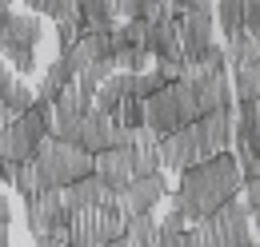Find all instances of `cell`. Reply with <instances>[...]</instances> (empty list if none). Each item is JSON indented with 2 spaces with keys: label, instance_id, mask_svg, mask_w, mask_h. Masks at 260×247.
Masks as SVG:
<instances>
[{
  "label": "cell",
  "instance_id": "1",
  "mask_svg": "<svg viewBox=\"0 0 260 247\" xmlns=\"http://www.w3.org/2000/svg\"><path fill=\"white\" fill-rule=\"evenodd\" d=\"M240 184H244V176H240L232 152L212 155V159L196 163L188 172H180L176 195H168V212H176L188 227H192V223H204L216 208H224L228 199L240 195Z\"/></svg>",
  "mask_w": 260,
  "mask_h": 247
},
{
  "label": "cell",
  "instance_id": "2",
  "mask_svg": "<svg viewBox=\"0 0 260 247\" xmlns=\"http://www.w3.org/2000/svg\"><path fill=\"white\" fill-rule=\"evenodd\" d=\"M36 176H40V187L44 191H60V187H72L76 180L92 176V155L80 152L76 144H60L52 136H44L32 152Z\"/></svg>",
  "mask_w": 260,
  "mask_h": 247
},
{
  "label": "cell",
  "instance_id": "3",
  "mask_svg": "<svg viewBox=\"0 0 260 247\" xmlns=\"http://www.w3.org/2000/svg\"><path fill=\"white\" fill-rule=\"evenodd\" d=\"M120 235H124V216L116 212V203L68 212V247H104Z\"/></svg>",
  "mask_w": 260,
  "mask_h": 247
},
{
  "label": "cell",
  "instance_id": "4",
  "mask_svg": "<svg viewBox=\"0 0 260 247\" xmlns=\"http://www.w3.org/2000/svg\"><path fill=\"white\" fill-rule=\"evenodd\" d=\"M256 219L248 216V208L240 199H228L224 208H216L204 219V227L212 231L216 247H256Z\"/></svg>",
  "mask_w": 260,
  "mask_h": 247
},
{
  "label": "cell",
  "instance_id": "5",
  "mask_svg": "<svg viewBox=\"0 0 260 247\" xmlns=\"http://www.w3.org/2000/svg\"><path fill=\"white\" fill-rule=\"evenodd\" d=\"M160 199H168V180H164V172L140 176V180H132L128 187H120V191L112 195V203H116V212L124 216V223L136 219V216H152Z\"/></svg>",
  "mask_w": 260,
  "mask_h": 247
},
{
  "label": "cell",
  "instance_id": "6",
  "mask_svg": "<svg viewBox=\"0 0 260 247\" xmlns=\"http://www.w3.org/2000/svg\"><path fill=\"white\" fill-rule=\"evenodd\" d=\"M212 28H216L212 4L188 0V4L180 8V60L188 64L200 48H208V44H212Z\"/></svg>",
  "mask_w": 260,
  "mask_h": 247
},
{
  "label": "cell",
  "instance_id": "7",
  "mask_svg": "<svg viewBox=\"0 0 260 247\" xmlns=\"http://www.w3.org/2000/svg\"><path fill=\"white\" fill-rule=\"evenodd\" d=\"M40 36H44V28H40L36 12H12L8 8L4 24H0V52H36Z\"/></svg>",
  "mask_w": 260,
  "mask_h": 247
},
{
  "label": "cell",
  "instance_id": "8",
  "mask_svg": "<svg viewBox=\"0 0 260 247\" xmlns=\"http://www.w3.org/2000/svg\"><path fill=\"white\" fill-rule=\"evenodd\" d=\"M156 155H160V168L176 172V176L196 168V128L184 124V128L168 132L164 140H156Z\"/></svg>",
  "mask_w": 260,
  "mask_h": 247
},
{
  "label": "cell",
  "instance_id": "9",
  "mask_svg": "<svg viewBox=\"0 0 260 247\" xmlns=\"http://www.w3.org/2000/svg\"><path fill=\"white\" fill-rule=\"evenodd\" d=\"M24 223H28V231L36 235H48L52 227H60L68 223V212L64 203H60V191H40L32 199H24Z\"/></svg>",
  "mask_w": 260,
  "mask_h": 247
},
{
  "label": "cell",
  "instance_id": "10",
  "mask_svg": "<svg viewBox=\"0 0 260 247\" xmlns=\"http://www.w3.org/2000/svg\"><path fill=\"white\" fill-rule=\"evenodd\" d=\"M176 128H184V120H180V108H176L172 88L148 96V100H144V132H152L156 140H164V136L176 132Z\"/></svg>",
  "mask_w": 260,
  "mask_h": 247
},
{
  "label": "cell",
  "instance_id": "11",
  "mask_svg": "<svg viewBox=\"0 0 260 247\" xmlns=\"http://www.w3.org/2000/svg\"><path fill=\"white\" fill-rule=\"evenodd\" d=\"M184 84H188V80H184ZM192 96H196V108H200V116L228 108V104H232L228 72H204V76H196V80H192Z\"/></svg>",
  "mask_w": 260,
  "mask_h": 247
},
{
  "label": "cell",
  "instance_id": "12",
  "mask_svg": "<svg viewBox=\"0 0 260 247\" xmlns=\"http://www.w3.org/2000/svg\"><path fill=\"white\" fill-rule=\"evenodd\" d=\"M60 203L64 212H88V208H108L112 203V191L100 184L96 176H84L72 187H60Z\"/></svg>",
  "mask_w": 260,
  "mask_h": 247
},
{
  "label": "cell",
  "instance_id": "13",
  "mask_svg": "<svg viewBox=\"0 0 260 247\" xmlns=\"http://www.w3.org/2000/svg\"><path fill=\"white\" fill-rule=\"evenodd\" d=\"M108 124L100 112H84V120H80V132H76V148L88 155H100L108 152Z\"/></svg>",
  "mask_w": 260,
  "mask_h": 247
},
{
  "label": "cell",
  "instance_id": "14",
  "mask_svg": "<svg viewBox=\"0 0 260 247\" xmlns=\"http://www.w3.org/2000/svg\"><path fill=\"white\" fill-rule=\"evenodd\" d=\"M36 144L20 132V124L12 120L8 128H0V163H24V159H32Z\"/></svg>",
  "mask_w": 260,
  "mask_h": 247
},
{
  "label": "cell",
  "instance_id": "15",
  "mask_svg": "<svg viewBox=\"0 0 260 247\" xmlns=\"http://www.w3.org/2000/svg\"><path fill=\"white\" fill-rule=\"evenodd\" d=\"M80 36H96V32H112L116 28V16H112V4H104V0H88V4H80Z\"/></svg>",
  "mask_w": 260,
  "mask_h": 247
},
{
  "label": "cell",
  "instance_id": "16",
  "mask_svg": "<svg viewBox=\"0 0 260 247\" xmlns=\"http://www.w3.org/2000/svg\"><path fill=\"white\" fill-rule=\"evenodd\" d=\"M228 88H232V100H236V104H252V100H260V64H252V68H236V72L228 76Z\"/></svg>",
  "mask_w": 260,
  "mask_h": 247
},
{
  "label": "cell",
  "instance_id": "17",
  "mask_svg": "<svg viewBox=\"0 0 260 247\" xmlns=\"http://www.w3.org/2000/svg\"><path fill=\"white\" fill-rule=\"evenodd\" d=\"M16 124H20V132H24L32 144H40L44 136H52V112L40 108V104H32L24 116H16Z\"/></svg>",
  "mask_w": 260,
  "mask_h": 247
},
{
  "label": "cell",
  "instance_id": "18",
  "mask_svg": "<svg viewBox=\"0 0 260 247\" xmlns=\"http://www.w3.org/2000/svg\"><path fill=\"white\" fill-rule=\"evenodd\" d=\"M0 104H4V112L16 120V116H24V112L32 108V88H28L24 80H16V76H12V80H8V88L0 92Z\"/></svg>",
  "mask_w": 260,
  "mask_h": 247
},
{
  "label": "cell",
  "instance_id": "19",
  "mask_svg": "<svg viewBox=\"0 0 260 247\" xmlns=\"http://www.w3.org/2000/svg\"><path fill=\"white\" fill-rule=\"evenodd\" d=\"M124 243L128 247H152L156 243V216H136L124 223Z\"/></svg>",
  "mask_w": 260,
  "mask_h": 247
},
{
  "label": "cell",
  "instance_id": "20",
  "mask_svg": "<svg viewBox=\"0 0 260 247\" xmlns=\"http://www.w3.org/2000/svg\"><path fill=\"white\" fill-rule=\"evenodd\" d=\"M212 16H216V24H220L224 36L244 32V28H240V24H244V4H240V0H224V4H216V8H212Z\"/></svg>",
  "mask_w": 260,
  "mask_h": 247
},
{
  "label": "cell",
  "instance_id": "21",
  "mask_svg": "<svg viewBox=\"0 0 260 247\" xmlns=\"http://www.w3.org/2000/svg\"><path fill=\"white\" fill-rule=\"evenodd\" d=\"M36 16H48V20H56V24L80 20V4H76V0H36Z\"/></svg>",
  "mask_w": 260,
  "mask_h": 247
},
{
  "label": "cell",
  "instance_id": "22",
  "mask_svg": "<svg viewBox=\"0 0 260 247\" xmlns=\"http://www.w3.org/2000/svg\"><path fill=\"white\" fill-rule=\"evenodd\" d=\"M12 187H16V195H24V199H32V195H40V191H44V187H40V176H36V163H32V159L16 163Z\"/></svg>",
  "mask_w": 260,
  "mask_h": 247
},
{
  "label": "cell",
  "instance_id": "23",
  "mask_svg": "<svg viewBox=\"0 0 260 247\" xmlns=\"http://www.w3.org/2000/svg\"><path fill=\"white\" fill-rule=\"evenodd\" d=\"M112 124H116V128H124V132H140V128H144V104L128 96V100H124V104L116 108Z\"/></svg>",
  "mask_w": 260,
  "mask_h": 247
},
{
  "label": "cell",
  "instance_id": "24",
  "mask_svg": "<svg viewBox=\"0 0 260 247\" xmlns=\"http://www.w3.org/2000/svg\"><path fill=\"white\" fill-rule=\"evenodd\" d=\"M80 40V24L76 20H64V24H56V48H60V56H64L68 48Z\"/></svg>",
  "mask_w": 260,
  "mask_h": 247
},
{
  "label": "cell",
  "instance_id": "25",
  "mask_svg": "<svg viewBox=\"0 0 260 247\" xmlns=\"http://www.w3.org/2000/svg\"><path fill=\"white\" fill-rule=\"evenodd\" d=\"M184 247H216V239H212V231H208L204 223H192V227L184 231Z\"/></svg>",
  "mask_w": 260,
  "mask_h": 247
},
{
  "label": "cell",
  "instance_id": "26",
  "mask_svg": "<svg viewBox=\"0 0 260 247\" xmlns=\"http://www.w3.org/2000/svg\"><path fill=\"white\" fill-rule=\"evenodd\" d=\"M108 148H132V132L116 128V124H108Z\"/></svg>",
  "mask_w": 260,
  "mask_h": 247
},
{
  "label": "cell",
  "instance_id": "27",
  "mask_svg": "<svg viewBox=\"0 0 260 247\" xmlns=\"http://www.w3.org/2000/svg\"><path fill=\"white\" fill-rule=\"evenodd\" d=\"M12 219V203H8V195L0 191V223H8Z\"/></svg>",
  "mask_w": 260,
  "mask_h": 247
},
{
  "label": "cell",
  "instance_id": "28",
  "mask_svg": "<svg viewBox=\"0 0 260 247\" xmlns=\"http://www.w3.org/2000/svg\"><path fill=\"white\" fill-rule=\"evenodd\" d=\"M12 176H16V163H0V180L12 184Z\"/></svg>",
  "mask_w": 260,
  "mask_h": 247
},
{
  "label": "cell",
  "instance_id": "29",
  "mask_svg": "<svg viewBox=\"0 0 260 247\" xmlns=\"http://www.w3.org/2000/svg\"><path fill=\"white\" fill-rule=\"evenodd\" d=\"M36 247H68V243H60V239H48V235H36Z\"/></svg>",
  "mask_w": 260,
  "mask_h": 247
},
{
  "label": "cell",
  "instance_id": "30",
  "mask_svg": "<svg viewBox=\"0 0 260 247\" xmlns=\"http://www.w3.org/2000/svg\"><path fill=\"white\" fill-rule=\"evenodd\" d=\"M0 247H8V223H0Z\"/></svg>",
  "mask_w": 260,
  "mask_h": 247
},
{
  "label": "cell",
  "instance_id": "31",
  "mask_svg": "<svg viewBox=\"0 0 260 247\" xmlns=\"http://www.w3.org/2000/svg\"><path fill=\"white\" fill-rule=\"evenodd\" d=\"M104 247H128V243H124V235H120V239H112V243H104Z\"/></svg>",
  "mask_w": 260,
  "mask_h": 247
},
{
  "label": "cell",
  "instance_id": "32",
  "mask_svg": "<svg viewBox=\"0 0 260 247\" xmlns=\"http://www.w3.org/2000/svg\"><path fill=\"white\" fill-rule=\"evenodd\" d=\"M4 16H8V4H0V24H4Z\"/></svg>",
  "mask_w": 260,
  "mask_h": 247
}]
</instances>
